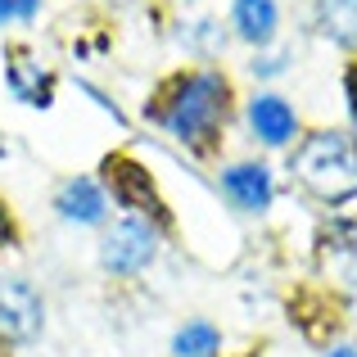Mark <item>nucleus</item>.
I'll use <instances>...</instances> for the list:
<instances>
[{
    "instance_id": "f257e3e1",
    "label": "nucleus",
    "mask_w": 357,
    "mask_h": 357,
    "mask_svg": "<svg viewBox=\"0 0 357 357\" xmlns=\"http://www.w3.org/2000/svg\"><path fill=\"white\" fill-rule=\"evenodd\" d=\"M294 176L317 199H349L357 195V145L344 131H317L298 145Z\"/></svg>"
},
{
    "instance_id": "f03ea898",
    "label": "nucleus",
    "mask_w": 357,
    "mask_h": 357,
    "mask_svg": "<svg viewBox=\"0 0 357 357\" xmlns=\"http://www.w3.org/2000/svg\"><path fill=\"white\" fill-rule=\"evenodd\" d=\"M222 118H227V82L218 73H195V77H181L163 109V122L195 149H208L213 136H218Z\"/></svg>"
},
{
    "instance_id": "7ed1b4c3",
    "label": "nucleus",
    "mask_w": 357,
    "mask_h": 357,
    "mask_svg": "<svg viewBox=\"0 0 357 357\" xmlns=\"http://www.w3.org/2000/svg\"><path fill=\"white\" fill-rule=\"evenodd\" d=\"M41 331V298L23 280H0V335L5 340H32Z\"/></svg>"
},
{
    "instance_id": "20e7f679",
    "label": "nucleus",
    "mask_w": 357,
    "mask_h": 357,
    "mask_svg": "<svg viewBox=\"0 0 357 357\" xmlns=\"http://www.w3.org/2000/svg\"><path fill=\"white\" fill-rule=\"evenodd\" d=\"M105 172H109V185H114V195L127 204V208L154 213L158 222H167V213H163V204H158L154 185H149V172H145V167H136L131 158H109Z\"/></svg>"
},
{
    "instance_id": "39448f33",
    "label": "nucleus",
    "mask_w": 357,
    "mask_h": 357,
    "mask_svg": "<svg viewBox=\"0 0 357 357\" xmlns=\"http://www.w3.org/2000/svg\"><path fill=\"white\" fill-rule=\"evenodd\" d=\"M154 258V231L140 222H118L105 240V267L114 271H140Z\"/></svg>"
},
{
    "instance_id": "423d86ee",
    "label": "nucleus",
    "mask_w": 357,
    "mask_h": 357,
    "mask_svg": "<svg viewBox=\"0 0 357 357\" xmlns=\"http://www.w3.org/2000/svg\"><path fill=\"white\" fill-rule=\"evenodd\" d=\"M249 118H253V131H258V136L267 140V145H280V140L294 136V109H289L285 100H276V96L253 100Z\"/></svg>"
},
{
    "instance_id": "0eeeda50",
    "label": "nucleus",
    "mask_w": 357,
    "mask_h": 357,
    "mask_svg": "<svg viewBox=\"0 0 357 357\" xmlns=\"http://www.w3.org/2000/svg\"><path fill=\"white\" fill-rule=\"evenodd\" d=\"M227 195L240 204V208H249V213L267 208V199H271L267 167H253V163H244V167H231V172H227Z\"/></svg>"
},
{
    "instance_id": "6e6552de",
    "label": "nucleus",
    "mask_w": 357,
    "mask_h": 357,
    "mask_svg": "<svg viewBox=\"0 0 357 357\" xmlns=\"http://www.w3.org/2000/svg\"><path fill=\"white\" fill-rule=\"evenodd\" d=\"M9 86L27 105H50V77L41 73V63H32L23 50L9 54Z\"/></svg>"
},
{
    "instance_id": "1a4fd4ad",
    "label": "nucleus",
    "mask_w": 357,
    "mask_h": 357,
    "mask_svg": "<svg viewBox=\"0 0 357 357\" xmlns=\"http://www.w3.org/2000/svg\"><path fill=\"white\" fill-rule=\"evenodd\" d=\"M317 23H321L326 36L357 50V0H321L317 5Z\"/></svg>"
},
{
    "instance_id": "9d476101",
    "label": "nucleus",
    "mask_w": 357,
    "mask_h": 357,
    "mask_svg": "<svg viewBox=\"0 0 357 357\" xmlns=\"http://www.w3.org/2000/svg\"><path fill=\"white\" fill-rule=\"evenodd\" d=\"M59 208H63V218H73V222H100L105 199H100V190L91 181H68L63 195H59Z\"/></svg>"
},
{
    "instance_id": "9b49d317",
    "label": "nucleus",
    "mask_w": 357,
    "mask_h": 357,
    "mask_svg": "<svg viewBox=\"0 0 357 357\" xmlns=\"http://www.w3.org/2000/svg\"><path fill=\"white\" fill-rule=\"evenodd\" d=\"M236 27L244 41H267L276 27V5L271 0H236Z\"/></svg>"
},
{
    "instance_id": "f8f14e48",
    "label": "nucleus",
    "mask_w": 357,
    "mask_h": 357,
    "mask_svg": "<svg viewBox=\"0 0 357 357\" xmlns=\"http://www.w3.org/2000/svg\"><path fill=\"white\" fill-rule=\"evenodd\" d=\"M176 353L181 357H213L218 353V331L213 326H185L181 335H176Z\"/></svg>"
},
{
    "instance_id": "ddd939ff",
    "label": "nucleus",
    "mask_w": 357,
    "mask_h": 357,
    "mask_svg": "<svg viewBox=\"0 0 357 357\" xmlns=\"http://www.w3.org/2000/svg\"><path fill=\"white\" fill-rule=\"evenodd\" d=\"M36 14V0H0V23L9 18H32Z\"/></svg>"
},
{
    "instance_id": "4468645a",
    "label": "nucleus",
    "mask_w": 357,
    "mask_h": 357,
    "mask_svg": "<svg viewBox=\"0 0 357 357\" xmlns=\"http://www.w3.org/2000/svg\"><path fill=\"white\" fill-rule=\"evenodd\" d=\"M9 236H14V227H9V213L0 208V244H9Z\"/></svg>"
},
{
    "instance_id": "2eb2a0df",
    "label": "nucleus",
    "mask_w": 357,
    "mask_h": 357,
    "mask_svg": "<svg viewBox=\"0 0 357 357\" xmlns=\"http://www.w3.org/2000/svg\"><path fill=\"white\" fill-rule=\"evenodd\" d=\"M349 100H353V118H357V68L349 73Z\"/></svg>"
},
{
    "instance_id": "dca6fc26",
    "label": "nucleus",
    "mask_w": 357,
    "mask_h": 357,
    "mask_svg": "<svg viewBox=\"0 0 357 357\" xmlns=\"http://www.w3.org/2000/svg\"><path fill=\"white\" fill-rule=\"evenodd\" d=\"M331 357H357V353H353V349H335Z\"/></svg>"
}]
</instances>
